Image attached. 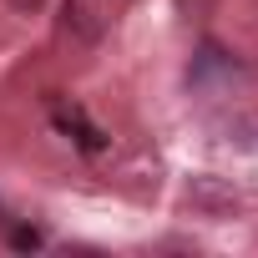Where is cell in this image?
<instances>
[{
    "instance_id": "cell-1",
    "label": "cell",
    "mask_w": 258,
    "mask_h": 258,
    "mask_svg": "<svg viewBox=\"0 0 258 258\" xmlns=\"http://www.w3.org/2000/svg\"><path fill=\"white\" fill-rule=\"evenodd\" d=\"M182 203H187L192 213H203V218H218V223H223V218H233V213H238V208H243L248 198H243V192H238V187H233L228 177H213V172H198V177L187 182Z\"/></svg>"
},
{
    "instance_id": "cell-3",
    "label": "cell",
    "mask_w": 258,
    "mask_h": 258,
    "mask_svg": "<svg viewBox=\"0 0 258 258\" xmlns=\"http://www.w3.org/2000/svg\"><path fill=\"white\" fill-rule=\"evenodd\" d=\"M11 6H16V11H21V16H36V11H41V6H46V0H11Z\"/></svg>"
},
{
    "instance_id": "cell-2",
    "label": "cell",
    "mask_w": 258,
    "mask_h": 258,
    "mask_svg": "<svg viewBox=\"0 0 258 258\" xmlns=\"http://www.w3.org/2000/svg\"><path fill=\"white\" fill-rule=\"evenodd\" d=\"M56 121L66 126V132H76V142H81L86 152H96V147H101V132H96V126H86V116H81L76 106H71V111L61 106V111H56Z\"/></svg>"
}]
</instances>
